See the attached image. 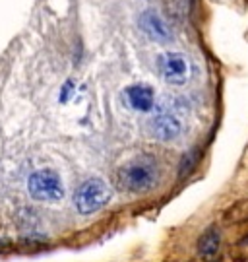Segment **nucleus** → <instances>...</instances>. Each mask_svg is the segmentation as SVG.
Returning <instances> with one entry per match:
<instances>
[{
    "label": "nucleus",
    "instance_id": "6e6552de",
    "mask_svg": "<svg viewBox=\"0 0 248 262\" xmlns=\"http://www.w3.org/2000/svg\"><path fill=\"white\" fill-rule=\"evenodd\" d=\"M219 243H221L219 231L215 227H210L198 239V253L204 254V256H212V254H215L219 251Z\"/></svg>",
    "mask_w": 248,
    "mask_h": 262
},
{
    "label": "nucleus",
    "instance_id": "39448f33",
    "mask_svg": "<svg viewBox=\"0 0 248 262\" xmlns=\"http://www.w3.org/2000/svg\"><path fill=\"white\" fill-rule=\"evenodd\" d=\"M157 70L167 84L181 85L188 80L190 66L188 58L181 53H165L157 58Z\"/></svg>",
    "mask_w": 248,
    "mask_h": 262
},
{
    "label": "nucleus",
    "instance_id": "1a4fd4ad",
    "mask_svg": "<svg viewBox=\"0 0 248 262\" xmlns=\"http://www.w3.org/2000/svg\"><path fill=\"white\" fill-rule=\"evenodd\" d=\"M198 159H200V150L198 148H192L181 161V169H178V177L184 179L190 171H192L196 165H198Z\"/></svg>",
    "mask_w": 248,
    "mask_h": 262
},
{
    "label": "nucleus",
    "instance_id": "0eeeda50",
    "mask_svg": "<svg viewBox=\"0 0 248 262\" xmlns=\"http://www.w3.org/2000/svg\"><path fill=\"white\" fill-rule=\"evenodd\" d=\"M124 97H126V103L136 109V111L147 113L155 107V95H153V90L146 84H136L130 85L128 90L124 92Z\"/></svg>",
    "mask_w": 248,
    "mask_h": 262
},
{
    "label": "nucleus",
    "instance_id": "7ed1b4c3",
    "mask_svg": "<svg viewBox=\"0 0 248 262\" xmlns=\"http://www.w3.org/2000/svg\"><path fill=\"white\" fill-rule=\"evenodd\" d=\"M28 190L31 198L39 202H58L64 198V187L58 173L51 169L35 171L28 181Z\"/></svg>",
    "mask_w": 248,
    "mask_h": 262
},
{
    "label": "nucleus",
    "instance_id": "f257e3e1",
    "mask_svg": "<svg viewBox=\"0 0 248 262\" xmlns=\"http://www.w3.org/2000/svg\"><path fill=\"white\" fill-rule=\"evenodd\" d=\"M159 179V169H157L155 159L140 156V158L130 159L124 163L117 173V183L122 190L126 192H147L149 188L157 185Z\"/></svg>",
    "mask_w": 248,
    "mask_h": 262
},
{
    "label": "nucleus",
    "instance_id": "20e7f679",
    "mask_svg": "<svg viewBox=\"0 0 248 262\" xmlns=\"http://www.w3.org/2000/svg\"><path fill=\"white\" fill-rule=\"evenodd\" d=\"M149 126H151V134L161 142L176 140L183 132V122L175 109H171V105H159V113L151 119Z\"/></svg>",
    "mask_w": 248,
    "mask_h": 262
},
{
    "label": "nucleus",
    "instance_id": "423d86ee",
    "mask_svg": "<svg viewBox=\"0 0 248 262\" xmlns=\"http://www.w3.org/2000/svg\"><path fill=\"white\" fill-rule=\"evenodd\" d=\"M140 28L142 31L146 33L149 39H153L157 43H169V41H173V31L171 28L167 26V21L157 12L153 10H147L142 14V18H140Z\"/></svg>",
    "mask_w": 248,
    "mask_h": 262
},
{
    "label": "nucleus",
    "instance_id": "f03ea898",
    "mask_svg": "<svg viewBox=\"0 0 248 262\" xmlns=\"http://www.w3.org/2000/svg\"><path fill=\"white\" fill-rule=\"evenodd\" d=\"M112 198L110 187L103 179H87L74 194V206L82 215H89L107 206Z\"/></svg>",
    "mask_w": 248,
    "mask_h": 262
}]
</instances>
